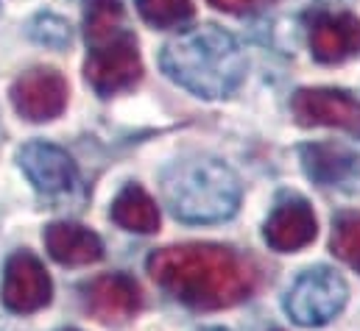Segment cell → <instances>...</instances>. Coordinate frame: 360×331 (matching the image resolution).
I'll return each mask as SVG.
<instances>
[{"instance_id": "1", "label": "cell", "mask_w": 360, "mask_h": 331, "mask_svg": "<svg viewBox=\"0 0 360 331\" xmlns=\"http://www.w3.org/2000/svg\"><path fill=\"white\" fill-rule=\"evenodd\" d=\"M148 273L171 298L198 312L229 309L252 298L260 284V270L249 256L212 243L154 250Z\"/></svg>"}, {"instance_id": "2", "label": "cell", "mask_w": 360, "mask_h": 331, "mask_svg": "<svg viewBox=\"0 0 360 331\" xmlns=\"http://www.w3.org/2000/svg\"><path fill=\"white\" fill-rule=\"evenodd\" d=\"M160 65L171 81L207 100L229 97L246 76L238 39L218 25H201L171 39L160 53Z\"/></svg>"}, {"instance_id": "3", "label": "cell", "mask_w": 360, "mask_h": 331, "mask_svg": "<svg viewBox=\"0 0 360 331\" xmlns=\"http://www.w3.org/2000/svg\"><path fill=\"white\" fill-rule=\"evenodd\" d=\"M162 198L184 223H221L238 212L240 181L218 159H179L162 175Z\"/></svg>"}, {"instance_id": "4", "label": "cell", "mask_w": 360, "mask_h": 331, "mask_svg": "<svg viewBox=\"0 0 360 331\" xmlns=\"http://www.w3.org/2000/svg\"><path fill=\"white\" fill-rule=\"evenodd\" d=\"M90 56L84 62V79L98 97H112L131 89L143 76V62L137 39L129 28L90 42Z\"/></svg>"}, {"instance_id": "5", "label": "cell", "mask_w": 360, "mask_h": 331, "mask_svg": "<svg viewBox=\"0 0 360 331\" xmlns=\"http://www.w3.org/2000/svg\"><path fill=\"white\" fill-rule=\"evenodd\" d=\"M347 298H349V287L335 270L313 267L302 273L288 290L285 312L290 315L293 323L316 329V326H327L330 320H335L341 309L347 306Z\"/></svg>"}, {"instance_id": "6", "label": "cell", "mask_w": 360, "mask_h": 331, "mask_svg": "<svg viewBox=\"0 0 360 331\" xmlns=\"http://www.w3.org/2000/svg\"><path fill=\"white\" fill-rule=\"evenodd\" d=\"M14 112L28 123H51L68 106V81L53 67H34L8 89Z\"/></svg>"}, {"instance_id": "7", "label": "cell", "mask_w": 360, "mask_h": 331, "mask_svg": "<svg viewBox=\"0 0 360 331\" xmlns=\"http://www.w3.org/2000/svg\"><path fill=\"white\" fill-rule=\"evenodd\" d=\"M3 304L8 312L31 315L51 304L53 284L45 264L31 250H17L6 262L3 273Z\"/></svg>"}, {"instance_id": "8", "label": "cell", "mask_w": 360, "mask_h": 331, "mask_svg": "<svg viewBox=\"0 0 360 331\" xmlns=\"http://www.w3.org/2000/svg\"><path fill=\"white\" fill-rule=\"evenodd\" d=\"M290 109L299 126H327L360 137V100H355L349 92L327 86L299 89Z\"/></svg>"}, {"instance_id": "9", "label": "cell", "mask_w": 360, "mask_h": 331, "mask_svg": "<svg viewBox=\"0 0 360 331\" xmlns=\"http://www.w3.org/2000/svg\"><path fill=\"white\" fill-rule=\"evenodd\" d=\"M20 167L25 178L42 195H65L79 184V167L68 151L51 142H28L20 151Z\"/></svg>"}, {"instance_id": "10", "label": "cell", "mask_w": 360, "mask_h": 331, "mask_svg": "<svg viewBox=\"0 0 360 331\" xmlns=\"http://www.w3.org/2000/svg\"><path fill=\"white\" fill-rule=\"evenodd\" d=\"M84 304L101 323H126L143 306L140 287L126 273H106L84 284Z\"/></svg>"}, {"instance_id": "11", "label": "cell", "mask_w": 360, "mask_h": 331, "mask_svg": "<svg viewBox=\"0 0 360 331\" xmlns=\"http://www.w3.org/2000/svg\"><path fill=\"white\" fill-rule=\"evenodd\" d=\"M316 231H319V223L310 203L299 195H290L274 206V212L266 220L263 237L279 253H296L316 240Z\"/></svg>"}, {"instance_id": "12", "label": "cell", "mask_w": 360, "mask_h": 331, "mask_svg": "<svg viewBox=\"0 0 360 331\" xmlns=\"http://www.w3.org/2000/svg\"><path fill=\"white\" fill-rule=\"evenodd\" d=\"M310 50L324 65H341L360 53V20L352 14L319 11L307 25Z\"/></svg>"}, {"instance_id": "13", "label": "cell", "mask_w": 360, "mask_h": 331, "mask_svg": "<svg viewBox=\"0 0 360 331\" xmlns=\"http://www.w3.org/2000/svg\"><path fill=\"white\" fill-rule=\"evenodd\" d=\"M302 167L307 178L321 187H338L355 178L360 159L355 151L338 142H313L302 148Z\"/></svg>"}, {"instance_id": "14", "label": "cell", "mask_w": 360, "mask_h": 331, "mask_svg": "<svg viewBox=\"0 0 360 331\" xmlns=\"http://www.w3.org/2000/svg\"><path fill=\"white\" fill-rule=\"evenodd\" d=\"M45 248L51 253V259L68 267L92 264L103 256L101 237L79 223H51L45 229Z\"/></svg>"}, {"instance_id": "15", "label": "cell", "mask_w": 360, "mask_h": 331, "mask_svg": "<svg viewBox=\"0 0 360 331\" xmlns=\"http://www.w3.org/2000/svg\"><path fill=\"white\" fill-rule=\"evenodd\" d=\"M112 220L126 231L154 234L160 229V206L140 184H126L112 201Z\"/></svg>"}, {"instance_id": "16", "label": "cell", "mask_w": 360, "mask_h": 331, "mask_svg": "<svg viewBox=\"0 0 360 331\" xmlns=\"http://www.w3.org/2000/svg\"><path fill=\"white\" fill-rule=\"evenodd\" d=\"M123 6L120 0H84V36L87 45L109 34L123 31Z\"/></svg>"}, {"instance_id": "17", "label": "cell", "mask_w": 360, "mask_h": 331, "mask_svg": "<svg viewBox=\"0 0 360 331\" xmlns=\"http://www.w3.org/2000/svg\"><path fill=\"white\" fill-rule=\"evenodd\" d=\"M140 17L154 28H181L193 20V0H134Z\"/></svg>"}, {"instance_id": "18", "label": "cell", "mask_w": 360, "mask_h": 331, "mask_svg": "<svg viewBox=\"0 0 360 331\" xmlns=\"http://www.w3.org/2000/svg\"><path fill=\"white\" fill-rule=\"evenodd\" d=\"M333 253L360 273V212H341L333 223Z\"/></svg>"}, {"instance_id": "19", "label": "cell", "mask_w": 360, "mask_h": 331, "mask_svg": "<svg viewBox=\"0 0 360 331\" xmlns=\"http://www.w3.org/2000/svg\"><path fill=\"white\" fill-rule=\"evenodd\" d=\"M28 34H31L34 42H39L45 48H53V50H65L70 45V39H73V31H70L68 20H62L53 11H39L28 22Z\"/></svg>"}, {"instance_id": "20", "label": "cell", "mask_w": 360, "mask_h": 331, "mask_svg": "<svg viewBox=\"0 0 360 331\" xmlns=\"http://www.w3.org/2000/svg\"><path fill=\"white\" fill-rule=\"evenodd\" d=\"M215 8L221 11H232V14H240V11H255L260 6H269L271 0H210Z\"/></svg>"}, {"instance_id": "21", "label": "cell", "mask_w": 360, "mask_h": 331, "mask_svg": "<svg viewBox=\"0 0 360 331\" xmlns=\"http://www.w3.org/2000/svg\"><path fill=\"white\" fill-rule=\"evenodd\" d=\"M204 331H224V329H204Z\"/></svg>"}, {"instance_id": "22", "label": "cell", "mask_w": 360, "mask_h": 331, "mask_svg": "<svg viewBox=\"0 0 360 331\" xmlns=\"http://www.w3.org/2000/svg\"><path fill=\"white\" fill-rule=\"evenodd\" d=\"M324 3H335V0H324Z\"/></svg>"}, {"instance_id": "23", "label": "cell", "mask_w": 360, "mask_h": 331, "mask_svg": "<svg viewBox=\"0 0 360 331\" xmlns=\"http://www.w3.org/2000/svg\"><path fill=\"white\" fill-rule=\"evenodd\" d=\"M65 331H76V329H65Z\"/></svg>"}, {"instance_id": "24", "label": "cell", "mask_w": 360, "mask_h": 331, "mask_svg": "<svg viewBox=\"0 0 360 331\" xmlns=\"http://www.w3.org/2000/svg\"><path fill=\"white\" fill-rule=\"evenodd\" d=\"M274 331H282V329H274Z\"/></svg>"}]
</instances>
